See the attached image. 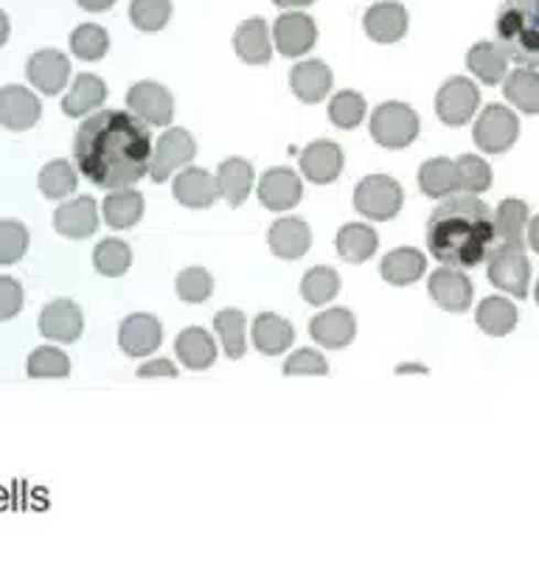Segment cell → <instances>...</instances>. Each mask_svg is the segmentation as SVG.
I'll return each instance as SVG.
<instances>
[{"label": "cell", "instance_id": "6da1fadb", "mask_svg": "<svg viewBox=\"0 0 539 564\" xmlns=\"http://www.w3.org/2000/svg\"><path fill=\"white\" fill-rule=\"evenodd\" d=\"M152 135L130 110H96L74 138V161L79 174L99 188H132L149 172Z\"/></svg>", "mask_w": 539, "mask_h": 564}, {"label": "cell", "instance_id": "7a4b0ae2", "mask_svg": "<svg viewBox=\"0 0 539 564\" xmlns=\"http://www.w3.org/2000/svg\"><path fill=\"white\" fill-rule=\"evenodd\" d=\"M424 239L435 261L455 270H472L495 245V214L477 194H450L430 214Z\"/></svg>", "mask_w": 539, "mask_h": 564}, {"label": "cell", "instance_id": "3957f363", "mask_svg": "<svg viewBox=\"0 0 539 564\" xmlns=\"http://www.w3.org/2000/svg\"><path fill=\"white\" fill-rule=\"evenodd\" d=\"M497 45L522 68L539 65V0H506L497 14Z\"/></svg>", "mask_w": 539, "mask_h": 564}, {"label": "cell", "instance_id": "277c9868", "mask_svg": "<svg viewBox=\"0 0 539 564\" xmlns=\"http://www.w3.org/2000/svg\"><path fill=\"white\" fill-rule=\"evenodd\" d=\"M405 205V192L391 174H368L354 188V208L374 223H388Z\"/></svg>", "mask_w": 539, "mask_h": 564}, {"label": "cell", "instance_id": "5b68a950", "mask_svg": "<svg viewBox=\"0 0 539 564\" xmlns=\"http://www.w3.org/2000/svg\"><path fill=\"white\" fill-rule=\"evenodd\" d=\"M371 135L385 150H405L419 138V116L405 101H385L371 112Z\"/></svg>", "mask_w": 539, "mask_h": 564}, {"label": "cell", "instance_id": "8992f818", "mask_svg": "<svg viewBox=\"0 0 539 564\" xmlns=\"http://www.w3.org/2000/svg\"><path fill=\"white\" fill-rule=\"evenodd\" d=\"M489 281L500 292L515 295L517 301L528 295V281H531V264H528L526 245H508L489 250Z\"/></svg>", "mask_w": 539, "mask_h": 564}, {"label": "cell", "instance_id": "52a82bcc", "mask_svg": "<svg viewBox=\"0 0 539 564\" xmlns=\"http://www.w3.org/2000/svg\"><path fill=\"white\" fill-rule=\"evenodd\" d=\"M197 155V143H194L188 130H166L158 143H152V158H149V177L155 183H166L174 172L186 169Z\"/></svg>", "mask_w": 539, "mask_h": 564}, {"label": "cell", "instance_id": "ba28073f", "mask_svg": "<svg viewBox=\"0 0 539 564\" xmlns=\"http://www.w3.org/2000/svg\"><path fill=\"white\" fill-rule=\"evenodd\" d=\"M517 138H520V121L517 112L508 110L506 105H489L475 121V143L486 155H503L515 147Z\"/></svg>", "mask_w": 539, "mask_h": 564}, {"label": "cell", "instance_id": "9c48e42d", "mask_svg": "<svg viewBox=\"0 0 539 564\" xmlns=\"http://www.w3.org/2000/svg\"><path fill=\"white\" fill-rule=\"evenodd\" d=\"M477 105H481V90L466 76H453L441 85L439 96H435V112L446 127H464L470 124L475 116Z\"/></svg>", "mask_w": 539, "mask_h": 564}, {"label": "cell", "instance_id": "30bf717a", "mask_svg": "<svg viewBox=\"0 0 539 564\" xmlns=\"http://www.w3.org/2000/svg\"><path fill=\"white\" fill-rule=\"evenodd\" d=\"M127 110L147 127H169L174 118V96L158 82H136L127 94Z\"/></svg>", "mask_w": 539, "mask_h": 564}, {"label": "cell", "instance_id": "8fae6325", "mask_svg": "<svg viewBox=\"0 0 539 564\" xmlns=\"http://www.w3.org/2000/svg\"><path fill=\"white\" fill-rule=\"evenodd\" d=\"M163 343V326L155 315L136 312L125 317L118 326V346L132 360H143L149 354H155Z\"/></svg>", "mask_w": 539, "mask_h": 564}, {"label": "cell", "instance_id": "7c38bea8", "mask_svg": "<svg viewBox=\"0 0 539 564\" xmlns=\"http://www.w3.org/2000/svg\"><path fill=\"white\" fill-rule=\"evenodd\" d=\"M430 299L441 306L444 312H453L461 315L472 306V295H475V286H472L470 275L464 270H455V267H441L433 270L428 281Z\"/></svg>", "mask_w": 539, "mask_h": 564}, {"label": "cell", "instance_id": "4fadbf2b", "mask_svg": "<svg viewBox=\"0 0 539 564\" xmlns=\"http://www.w3.org/2000/svg\"><path fill=\"white\" fill-rule=\"evenodd\" d=\"M43 116V105H40L37 94H32L23 85H7L0 87V124L12 132L32 130Z\"/></svg>", "mask_w": 539, "mask_h": 564}, {"label": "cell", "instance_id": "5bb4252c", "mask_svg": "<svg viewBox=\"0 0 539 564\" xmlns=\"http://www.w3.org/2000/svg\"><path fill=\"white\" fill-rule=\"evenodd\" d=\"M317 43V25L304 12H284L273 25V45L284 56L310 54Z\"/></svg>", "mask_w": 539, "mask_h": 564}, {"label": "cell", "instance_id": "9a60e30c", "mask_svg": "<svg viewBox=\"0 0 539 564\" xmlns=\"http://www.w3.org/2000/svg\"><path fill=\"white\" fill-rule=\"evenodd\" d=\"M25 76L37 87L40 94L56 96L60 90L68 87L71 79V63L63 51L56 48H43L37 54H32L29 65H25Z\"/></svg>", "mask_w": 539, "mask_h": 564}, {"label": "cell", "instance_id": "2e32d148", "mask_svg": "<svg viewBox=\"0 0 539 564\" xmlns=\"http://www.w3.org/2000/svg\"><path fill=\"white\" fill-rule=\"evenodd\" d=\"M301 194H304V183L287 166L267 169L259 181V203L270 212H290L301 203Z\"/></svg>", "mask_w": 539, "mask_h": 564}, {"label": "cell", "instance_id": "e0dca14e", "mask_svg": "<svg viewBox=\"0 0 539 564\" xmlns=\"http://www.w3.org/2000/svg\"><path fill=\"white\" fill-rule=\"evenodd\" d=\"M85 329L82 310L68 299H56L43 306L40 312V332L54 343H76Z\"/></svg>", "mask_w": 539, "mask_h": 564}, {"label": "cell", "instance_id": "ac0fdd59", "mask_svg": "<svg viewBox=\"0 0 539 564\" xmlns=\"http://www.w3.org/2000/svg\"><path fill=\"white\" fill-rule=\"evenodd\" d=\"M366 25V34L374 43L394 45L399 40H405L410 25V14L402 3H394V0H382V3H374L371 9L363 18Z\"/></svg>", "mask_w": 539, "mask_h": 564}, {"label": "cell", "instance_id": "d6986e66", "mask_svg": "<svg viewBox=\"0 0 539 564\" xmlns=\"http://www.w3.org/2000/svg\"><path fill=\"white\" fill-rule=\"evenodd\" d=\"M343 166H346L343 150L332 141H315L301 152V172H304L306 181H312L315 186L335 183L343 174Z\"/></svg>", "mask_w": 539, "mask_h": 564}, {"label": "cell", "instance_id": "ffe728a7", "mask_svg": "<svg viewBox=\"0 0 539 564\" xmlns=\"http://www.w3.org/2000/svg\"><path fill=\"white\" fill-rule=\"evenodd\" d=\"M267 245H270L273 256H279V259L295 261L310 253L312 230L304 219L284 217L270 225V230H267Z\"/></svg>", "mask_w": 539, "mask_h": 564}, {"label": "cell", "instance_id": "44dd1931", "mask_svg": "<svg viewBox=\"0 0 539 564\" xmlns=\"http://www.w3.org/2000/svg\"><path fill=\"white\" fill-rule=\"evenodd\" d=\"M172 194L180 205L186 208H212L219 197L217 177L205 172V169L186 166L183 172H177L172 183Z\"/></svg>", "mask_w": 539, "mask_h": 564}, {"label": "cell", "instance_id": "7402d4cb", "mask_svg": "<svg viewBox=\"0 0 539 564\" xmlns=\"http://www.w3.org/2000/svg\"><path fill=\"white\" fill-rule=\"evenodd\" d=\"M54 228L68 239H87L99 228V208L94 197H76L54 212Z\"/></svg>", "mask_w": 539, "mask_h": 564}, {"label": "cell", "instance_id": "603a6c76", "mask_svg": "<svg viewBox=\"0 0 539 564\" xmlns=\"http://www.w3.org/2000/svg\"><path fill=\"white\" fill-rule=\"evenodd\" d=\"M105 101H107L105 79L96 74H79L74 79V85L68 87V94H65L63 112L68 118L94 116L96 110H101Z\"/></svg>", "mask_w": 539, "mask_h": 564}, {"label": "cell", "instance_id": "cb8c5ba5", "mask_svg": "<svg viewBox=\"0 0 539 564\" xmlns=\"http://www.w3.org/2000/svg\"><path fill=\"white\" fill-rule=\"evenodd\" d=\"M310 335L323 348H346L357 335V321L348 310H326L310 321Z\"/></svg>", "mask_w": 539, "mask_h": 564}, {"label": "cell", "instance_id": "d4e9b609", "mask_svg": "<svg viewBox=\"0 0 539 564\" xmlns=\"http://www.w3.org/2000/svg\"><path fill=\"white\" fill-rule=\"evenodd\" d=\"M290 87L292 94L304 105H317L328 96L332 90V70L326 68V63L321 59H304L298 63L290 74Z\"/></svg>", "mask_w": 539, "mask_h": 564}, {"label": "cell", "instance_id": "484cf974", "mask_svg": "<svg viewBox=\"0 0 539 564\" xmlns=\"http://www.w3.org/2000/svg\"><path fill=\"white\" fill-rule=\"evenodd\" d=\"M236 56L245 65H267L273 56V45H270V29L261 18H250L239 23L234 34Z\"/></svg>", "mask_w": 539, "mask_h": 564}, {"label": "cell", "instance_id": "4316f807", "mask_svg": "<svg viewBox=\"0 0 539 564\" xmlns=\"http://www.w3.org/2000/svg\"><path fill=\"white\" fill-rule=\"evenodd\" d=\"M250 337H254V346L259 348L267 357H279L295 340V329L292 323L284 321L281 315H273V312H261L256 315L254 329H250Z\"/></svg>", "mask_w": 539, "mask_h": 564}, {"label": "cell", "instance_id": "83f0119b", "mask_svg": "<svg viewBox=\"0 0 539 564\" xmlns=\"http://www.w3.org/2000/svg\"><path fill=\"white\" fill-rule=\"evenodd\" d=\"M174 351L188 371H205L217 360V343L200 326H188V329L180 332L177 340H174Z\"/></svg>", "mask_w": 539, "mask_h": 564}, {"label": "cell", "instance_id": "f1b7e54d", "mask_svg": "<svg viewBox=\"0 0 539 564\" xmlns=\"http://www.w3.org/2000/svg\"><path fill=\"white\" fill-rule=\"evenodd\" d=\"M254 181H256V172L245 158H228V161L219 163L217 169L219 197H225V203L234 205V208H239V205L250 197Z\"/></svg>", "mask_w": 539, "mask_h": 564}, {"label": "cell", "instance_id": "f546056e", "mask_svg": "<svg viewBox=\"0 0 539 564\" xmlns=\"http://www.w3.org/2000/svg\"><path fill=\"white\" fill-rule=\"evenodd\" d=\"M424 270H428V256L416 248H397L385 256L382 264H379V275L382 281L394 286H408L422 279Z\"/></svg>", "mask_w": 539, "mask_h": 564}, {"label": "cell", "instance_id": "4dcf8cb0", "mask_svg": "<svg viewBox=\"0 0 539 564\" xmlns=\"http://www.w3.org/2000/svg\"><path fill=\"white\" fill-rule=\"evenodd\" d=\"M335 248L343 261H348V264H363V261H368L374 253H377L379 236L371 225L348 223L337 230Z\"/></svg>", "mask_w": 539, "mask_h": 564}, {"label": "cell", "instance_id": "1f68e13d", "mask_svg": "<svg viewBox=\"0 0 539 564\" xmlns=\"http://www.w3.org/2000/svg\"><path fill=\"white\" fill-rule=\"evenodd\" d=\"M101 217L110 228L127 230L143 217V197L136 188H116L101 203Z\"/></svg>", "mask_w": 539, "mask_h": 564}, {"label": "cell", "instance_id": "d6a6232c", "mask_svg": "<svg viewBox=\"0 0 539 564\" xmlns=\"http://www.w3.org/2000/svg\"><path fill=\"white\" fill-rule=\"evenodd\" d=\"M475 321L489 337H506L515 332L517 321H520V312H517V306L508 299L492 295V299L481 301V306L475 312Z\"/></svg>", "mask_w": 539, "mask_h": 564}, {"label": "cell", "instance_id": "836d02e7", "mask_svg": "<svg viewBox=\"0 0 539 564\" xmlns=\"http://www.w3.org/2000/svg\"><path fill=\"white\" fill-rule=\"evenodd\" d=\"M466 68L484 82V85H497L508 74V56L497 43H477L466 54Z\"/></svg>", "mask_w": 539, "mask_h": 564}, {"label": "cell", "instance_id": "e575fe53", "mask_svg": "<svg viewBox=\"0 0 539 564\" xmlns=\"http://www.w3.org/2000/svg\"><path fill=\"white\" fill-rule=\"evenodd\" d=\"M503 96L520 112L539 116V74L533 68H517L503 79Z\"/></svg>", "mask_w": 539, "mask_h": 564}, {"label": "cell", "instance_id": "d590c367", "mask_svg": "<svg viewBox=\"0 0 539 564\" xmlns=\"http://www.w3.org/2000/svg\"><path fill=\"white\" fill-rule=\"evenodd\" d=\"M419 188L428 197L444 199L450 194L459 192V172H455V161L450 158H433L419 166Z\"/></svg>", "mask_w": 539, "mask_h": 564}, {"label": "cell", "instance_id": "8d00e7d4", "mask_svg": "<svg viewBox=\"0 0 539 564\" xmlns=\"http://www.w3.org/2000/svg\"><path fill=\"white\" fill-rule=\"evenodd\" d=\"M40 192L48 199H65L79 186V169L71 161H51L37 174Z\"/></svg>", "mask_w": 539, "mask_h": 564}, {"label": "cell", "instance_id": "74e56055", "mask_svg": "<svg viewBox=\"0 0 539 564\" xmlns=\"http://www.w3.org/2000/svg\"><path fill=\"white\" fill-rule=\"evenodd\" d=\"M528 205L522 199H503L495 214V236L508 245H526Z\"/></svg>", "mask_w": 539, "mask_h": 564}, {"label": "cell", "instance_id": "f35d334b", "mask_svg": "<svg viewBox=\"0 0 539 564\" xmlns=\"http://www.w3.org/2000/svg\"><path fill=\"white\" fill-rule=\"evenodd\" d=\"M214 329L223 343L228 360H242L248 337H245V315L239 310H223L214 315Z\"/></svg>", "mask_w": 539, "mask_h": 564}, {"label": "cell", "instance_id": "ab89813d", "mask_svg": "<svg viewBox=\"0 0 539 564\" xmlns=\"http://www.w3.org/2000/svg\"><path fill=\"white\" fill-rule=\"evenodd\" d=\"M337 292H341V275L332 267H312L304 281H301V295L312 306L328 304Z\"/></svg>", "mask_w": 539, "mask_h": 564}, {"label": "cell", "instance_id": "60d3db41", "mask_svg": "<svg viewBox=\"0 0 539 564\" xmlns=\"http://www.w3.org/2000/svg\"><path fill=\"white\" fill-rule=\"evenodd\" d=\"M25 371L32 379H65L71 373V360L63 348L40 346L25 362Z\"/></svg>", "mask_w": 539, "mask_h": 564}, {"label": "cell", "instance_id": "b9f144b4", "mask_svg": "<svg viewBox=\"0 0 539 564\" xmlns=\"http://www.w3.org/2000/svg\"><path fill=\"white\" fill-rule=\"evenodd\" d=\"M366 112L368 105L357 90H341V94L332 96V101H328V121L341 127V130H354V127L363 124Z\"/></svg>", "mask_w": 539, "mask_h": 564}, {"label": "cell", "instance_id": "7bdbcfd3", "mask_svg": "<svg viewBox=\"0 0 539 564\" xmlns=\"http://www.w3.org/2000/svg\"><path fill=\"white\" fill-rule=\"evenodd\" d=\"M94 264L101 275H107V279H121L132 264L130 245L121 242V239H105V242H99V248L94 250Z\"/></svg>", "mask_w": 539, "mask_h": 564}, {"label": "cell", "instance_id": "ee69618b", "mask_svg": "<svg viewBox=\"0 0 539 564\" xmlns=\"http://www.w3.org/2000/svg\"><path fill=\"white\" fill-rule=\"evenodd\" d=\"M71 51H74V56L85 59V63H96V59L107 56V51H110V34L96 23L79 25L71 34Z\"/></svg>", "mask_w": 539, "mask_h": 564}, {"label": "cell", "instance_id": "f6af8a7d", "mask_svg": "<svg viewBox=\"0 0 539 564\" xmlns=\"http://www.w3.org/2000/svg\"><path fill=\"white\" fill-rule=\"evenodd\" d=\"M29 228L18 219H0V264H18L25 253H29Z\"/></svg>", "mask_w": 539, "mask_h": 564}, {"label": "cell", "instance_id": "bcb514c9", "mask_svg": "<svg viewBox=\"0 0 539 564\" xmlns=\"http://www.w3.org/2000/svg\"><path fill=\"white\" fill-rule=\"evenodd\" d=\"M174 290H177V299L186 301V304H205V301L212 299L214 279L203 267H188V270L177 275Z\"/></svg>", "mask_w": 539, "mask_h": 564}, {"label": "cell", "instance_id": "7dc6e473", "mask_svg": "<svg viewBox=\"0 0 539 564\" xmlns=\"http://www.w3.org/2000/svg\"><path fill=\"white\" fill-rule=\"evenodd\" d=\"M455 172H459V186L464 194H484L492 186V169L484 158L477 155H461L455 161Z\"/></svg>", "mask_w": 539, "mask_h": 564}, {"label": "cell", "instance_id": "c3c4849f", "mask_svg": "<svg viewBox=\"0 0 539 564\" xmlns=\"http://www.w3.org/2000/svg\"><path fill=\"white\" fill-rule=\"evenodd\" d=\"M172 18V0H132L130 20L141 32H161Z\"/></svg>", "mask_w": 539, "mask_h": 564}, {"label": "cell", "instance_id": "681fc988", "mask_svg": "<svg viewBox=\"0 0 539 564\" xmlns=\"http://www.w3.org/2000/svg\"><path fill=\"white\" fill-rule=\"evenodd\" d=\"M328 371V362L315 348H298L284 360L287 377H323Z\"/></svg>", "mask_w": 539, "mask_h": 564}, {"label": "cell", "instance_id": "f907efd6", "mask_svg": "<svg viewBox=\"0 0 539 564\" xmlns=\"http://www.w3.org/2000/svg\"><path fill=\"white\" fill-rule=\"evenodd\" d=\"M23 304L25 292L20 281L12 275H0V321H12L14 315H20Z\"/></svg>", "mask_w": 539, "mask_h": 564}, {"label": "cell", "instance_id": "816d5d0a", "mask_svg": "<svg viewBox=\"0 0 539 564\" xmlns=\"http://www.w3.org/2000/svg\"><path fill=\"white\" fill-rule=\"evenodd\" d=\"M138 377H141V379H149V377L174 379V377H177V368H174L169 360H149V362H143L141 368H138Z\"/></svg>", "mask_w": 539, "mask_h": 564}, {"label": "cell", "instance_id": "f5cc1de1", "mask_svg": "<svg viewBox=\"0 0 539 564\" xmlns=\"http://www.w3.org/2000/svg\"><path fill=\"white\" fill-rule=\"evenodd\" d=\"M526 242L533 253H539V217L528 219V228H526Z\"/></svg>", "mask_w": 539, "mask_h": 564}, {"label": "cell", "instance_id": "db71d44e", "mask_svg": "<svg viewBox=\"0 0 539 564\" xmlns=\"http://www.w3.org/2000/svg\"><path fill=\"white\" fill-rule=\"evenodd\" d=\"M82 9H87V12H107V9L116 3V0H76Z\"/></svg>", "mask_w": 539, "mask_h": 564}, {"label": "cell", "instance_id": "11a10c76", "mask_svg": "<svg viewBox=\"0 0 539 564\" xmlns=\"http://www.w3.org/2000/svg\"><path fill=\"white\" fill-rule=\"evenodd\" d=\"M9 32H12V23H9V14L3 12V9H0V48L7 45Z\"/></svg>", "mask_w": 539, "mask_h": 564}, {"label": "cell", "instance_id": "9f6ffc18", "mask_svg": "<svg viewBox=\"0 0 539 564\" xmlns=\"http://www.w3.org/2000/svg\"><path fill=\"white\" fill-rule=\"evenodd\" d=\"M273 3L281 9H306V7H312L315 0H273Z\"/></svg>", "mask_w": 539, "mask_h": 564}, {"label": "cell", "instance_id": "6f0895ef", "mask_svg": "<svg viewBox=\"0 0 539 564\" xmlns=\"http://www.w3.org/2000/svg\"><path fill=\"white\" fill-rule=\"evenodd\" d=\"M533 299H537V304H539V281H537V290H533Z\"/></svg>", "mask_w": 539, "mask_h": 564}]
</instances>
